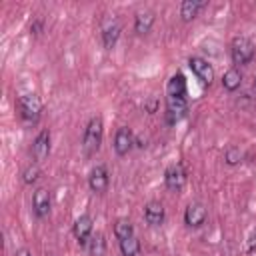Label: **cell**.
<instances>
[{
  "label": "cell",
  "instance_id": "cell-1",
  "mask_svg": "<svg viewBox=\"0 0 256 256\" xmlns=\"http://www.w3.org/2000/svg\"><path fill=\"white\" fill-rule=\"evenodd\" d=\"M102 134H104V124L100 116L90 118L86 130H84V152L86 154H94L98 152L100 144H102Z\"/></svg>",
  "mask_w": 256,
  "mask_h": 256
},
{
  "label": "cell",
  "instance_id": "cell-2",
  "mask_svg": "<svg viewBox=\"0 0 256 256\" xmlns=\"http://www.w3.org/2000/svg\"><path fill=\"white\" fill-rule=\"evenodd\" d=\"M18 110H20V118L24 120V124H34L40 118L42 102L36 94H24L18 98Z\"/></svg>",
  "mask_w": 256,
  "mask_h": 256
},
{
  "label": "cell",
  "instance_id": "cell-3",
  "mask_svg": "<svg viewBox=\"0 0 256 256\" xmlns=\"http://www.w3.org/2000/svg\"><path fill=\"white\" fill-rule=\"evenodd\" d=\"M230 54H232V62L234 64H248L252 58H254V44L250 38L246 36H238L232 40V46H230Z\"/></svg>",
  "mask_w": 256,
  "mask_h": 256
},
{
  "label": "cell",
  "instance_id": "cell-4",
  "mask_svg": "<svg viewBox=\"0 0 256 256\" xmlns=\"http://www.w3.org/2000/svg\"><path fill=\"white\" fill-rule=\"evenodd\" d=\"M164 182L170 192H180L186 184V172L182 164H170L164 172Z\"/></svg>",
  "mask_w": 256,
  "mask_h": 256
},
{
  "label": "cell",
  "instance_id": "cell-5",
  "mask_svg": "<svg viewBox=\"0 0 256 256\" xmlns=\"http://www.w3.org/2000/svg\"><path fill=\"white\" fill-rule=\"evenodd\" d=\"M188 66H190V70L196 74V78H198L202 84H212V80H214V70H212V66L208 64V60H204V58H200V56H190Z\"/></svg>",
  "mask_w": 256,
  "mask_h": 256
},
{
  "label": "cell",
  "instance_id": "cell-6",
  "mask_svg": "<svg viewBox=\"0 0 256 256\" xmlns=\"http://www.w3.org/2000/svg\"><path fill=\"white\" fill-rule=\"evenodd\" d=\"M206 216H208V212H206V206L202 202H190L186 212H184V222L190 228H198L206 222Z\"/></svg>",
  "mask_w": 256,
  "mask_h": 256
},
{
  "label": "cell",
  "instance_id": "cell-7",
  "mask_svg": "<svg viewBox=\"0 0 256 256\" xmlns=\"http://www.w3.org/2000/svg\"><path fill=\"white\" fill-rule=\"evenodd\" d=\"M88 186H90V190L96 192V194L106 192V188H108V170H106V166L98 164V166H94V168L90 170Z\"/></svg>",
  "mask_w": 256,
  "mask_h": 256
},
{
  "label": "cell",
  "instance_id": "cell-8",
  "mask_svg": "<svg viewBox=\"0 0 256 256\" xmlns=\"http://www.w3.org/2000/svg\"><path fill=\"white\" fill-rule=\"evenodd\" d=\"M132 144H134V136H132V130L122 126L116 130V136H114V150L118 156H126L130 150H132Z\"/></svg>",
  "mask_w": 256,
  "mask_h": 256
},
{
  "label": "cell",
  "instance_id": "cell-9",
  "mask_svg": "<svg viewBox=\"0 0 256 256\" xmlns=\"http://www.w3.org/2000/svg\"><path fill=\"white\" fill-rule=\"evenodd\" d=\"M50 154V130H42L32 142V156L36 162H42Z\"/></svg>",
  "mask_w": 256,
  "mask_h": 256
},
{
  "label": "cell",
  "instance_id": "cell-10",
  "mask_svg": "<svg viewBox=\"0 0 256 256\" xmlns=\"http://www.w3.org/2000/svg\"><path fill=\"white\" fill-rule=\"evenodd\" d=\"M32 208H34V214L38 218H44L48 216L50 212V192L46 188H38L32 196Z\"/></svg>",
  "mask_w": 256,
  "mask_h": 256
},
{
  "label": "cell",
  "instance_id": "cell-11",
  "mask_svg": "<svg viewBox=\"0 0 256 256\" xmlns=\"http://www.w3.org/2000/svg\"><path fill=\"white\" fill-rule=\"evenodd\" d=\"M72 232H74V236H76V240L84 246L86 242H88V238H90V234H92V218L88 216V214H82L76 222H74V228H72Z\"/></svg>",
  "mask_w": 256,
  "mask_h": 256
},
{
  "label": "cell",
  "instance_id": "cell-12",
  "mask_svg": "<svg viewBox=\"0 0 256 256\" xmlns=\"http://www.w3.org/2000/svg\"><path fill=\"white\" fill-rule=\"evenodd\" d=\"M186 78L184 74L176 72L170 80H168V86H166V96H176V98H186Z\"/></svg>",
  "mask_w": 256,
  "mask_h": 256
},
{
  "label": "cell",
  "instance_id": "cell-13",
  "mask_svg": "<svg viewBox=\"0 0 256 256\" xmlns=\"http://www.w3.org/2000/svg\"><path fill=\"white\" fill-rule=\"evenodd\" d=\"M144 218L150 226H160L164 222V206L160 202H148L144 208Z\"/></svg>",
  "mask_w": 256,
  "mask_h": 256
},
{
  "label": "cell",
  "instance_id": "cell-14",
  "mask_svg": "<svg viewBox=\"0 0 256 256\" xmlns=\"http://www.w3.org/2000/svg\"><path fill=\"white\" fill-rule=\"evenodd\" d=\"M204 6H206V2H202V0H184L180 4V16H182V20L184 22L194 20Z\"/></svg>",
  "mask_w": 256,
  "mask_h": 256
},
{
  "label": "cell",
  "instance_id": "cell-15",
  "mask_svg": "<svg viewBox=\"0 0 256 256\" xmlns=\"http://www.w3.org/2000/svg\"><path fill=\"white\" fill-rule=\"evenodd\" d=\"M154 24V12L152 10H140L134 18V30L138 34H148Z\"/></svg>",
  "mask_w": 256,
  "mask_h": 256
},
{
  "label": "cell",
  "instance_id": "cell-16",
  "mask_svg": "<svg viewBox=\"0 0 256 256\" xmlns=\"http://www.w3.org/2000/svg\"><path fill=\"white\" fill-rule=\"evenodd\" d=\"M240 84H242V74H240V70L230 68V70H226V72H224V76H222V86H224L228 92L238 90V88H240Z\"/></svg>",
  "mask_w": 256,
  "mask_h": 256
},
{
  "label": "cell",
  "instance_id": "cell-17",
  "mask_svg": "<svg viewBox=\"0 0 256 256\" xmlns=\"http://www.w3.org/2000/svg\"><path fill=\"white\" fill-rule=\"evenodd\" d=\"M120 38V26L116 22H110L108 26H104L102 30V42H104V48H112Z\"/></svg>",
  "mask_w": 256,
  "mask_h": 256
},
{
  "label": "cell",
  "instance_id": "cell-18",
  "mask_svg": "<svg viewBox=\"0 0 256 256\" xmlns=\"http://www.w3.org/2000/svg\"><path fill=\"white\" fill-rule=\"evenodd\" d=\"M114 234H116L118 240H126V238H130V236H134V226H132V222H130L128 218L116 220V224H114Z\"/></svg>",
  "mask_w": 256,
  "mask_h": 256
},
{
  "label": "cell",
  "instance_id": "cell-19",
  "mask_svg": "<svg viewBox=\"0 0 256 256\" xmlns=\"http://www.w3.org/2000/svg\"><path fill=\"white\" fill-rule=\"evenodd\" d=\"M120 252H122V256H138L140 254V240L136 236L120 240Z\"/></svg>",
  "mask_w": 256,
  "mask_h": 256
},
{
  "label": "cell",
  "instance_id": "cell-20",
  "mask_svg": "<svg viewBox=\"0 0 256 256\" xmlns=\"http://www.w3.org/2000/svg\"><path fill=\"white\" fill-rule=\"evenodd\" d=\"M90 254L92 256H104L106 254V240L102 234H94L90 240Z\"/></svg>",
  "mask_w": 256,
  "mask_h": 256
},
{
  "label": "cell",
  "instance_id": "cell-21",
  "mask_svg": "<svg viewBox=\"0 0 256 256\" xmlns=\"http://www.w3.org/2000/svg\"><path fill=\"white\" fill-rule=\"evenodd\" d=\"M242 158H244V154H242V150H240V148H236V146L228 148V150H226V154H224V160H226V164H230V166L240 164V162H242Z\"/></svg>",
  "mask_w": 256,
  "mask_h": 256
},
{
  "label": "cell",
  "instance_id": "cell-22",
  "mask_svg": "<svg viewBox=\"0 0 256 256\" xmlns=\"http://www.w3.org/2000/svg\"><path fill=\"white\" fill-rule=\"evenodd\" d=\"M38 176H40V168L34 164V166H28V168L24 170L22 180H24V184H32V182H36V180H38Z\"/></svg>",
  "mask_w": 256,
  "mask_h": 256
},
{
  "label": "cell",
  "instance_id": "cell-23",
  "mask_svg": "<svg viewBox=\"0 0 256 256\" xmlns=\"http://www.w3.org/2000/svg\"><path fill=\"white\" fill-rule=\"evenodd\" d=\"M254 250H256V230L252 232V236L248 240V252H254Z\"/></svg>",
  "mask_w": 256,
  "mask_h": 256
},
{
  "label": "cell",
  "instance_id": "cell-24",
  "mask_svg": "<svg viewBox=\"0 0 256 256\" xmlns=\"http://www.w3.org/2000/svg\"><path fill=\"white\" fill-rule=\"evenodd\" d=\"M40 30H42V22H40V20H36V22L30 26V32H34V34H40Z\"/></svg>",
  "mask_w": 256,
  "mask_h": 256
},
{
  "label": "cell",
  "instance_id": "cell-25",
  "mask_svg": "<svg viewBox=\"0 0 256 256\" xmlns=\"http://www.w3.org/2000/svg\"><path fill=\"white\" fill-rule=\"evenodd\" d=\"M16 256H32V254H30V250H28V248H20V250L16 252Z\"/></svg>",
  "mask_w": 256,
  "mask_h": 256
},
{
  "label": "cell",
  "instance_id": "cell-26",
  "mask_svg": "<svg viewBox=\"0 0 256 256\" xmlns=\"http://www.w3.org/2000/svg\"><path fill=\"white\" fill-rule=\"evenodd\" d=\"M148 110H150V112H154V110H156V102H154V100H150V102H148Z\"/></svg>",
  "mask_w": 256,
  "mask_h": 256
}]
</instances>
